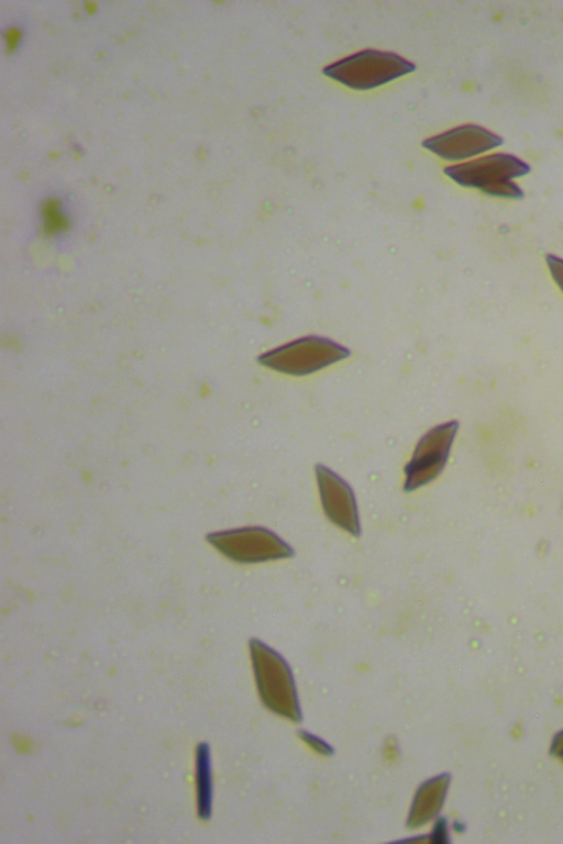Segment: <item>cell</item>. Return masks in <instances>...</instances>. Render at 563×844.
<instances>
[{"mask_svg": "<svg viewBox=\"0 0 563 844\" xmlns=\"http://www.w3.org/2000/svg\"><path fill=\"white\" fill-rule=\"evenodd\" d=\"M415 64L395 53L365 49L325 66L322 73L344 86L367 90L412 73Z\"/></svg>", "mask_w": 563, "mask_h": 844, "instance_id": "6da1fadb", "label": "cell"}, {"mask_svg": "<svg viewBox=\"0 0 563 844\" xmlns=\"http://www.w3.org/2000/svg\"><path fill=\"white\" fill-rule=\"evenodd\" d=\"M207 541L227 558L240 564H257L291 558L294 548L275 532L263 526H245L209 533Z\"/></svg>", "mask_w": 563, "mask_h": 844, "instance_id": "3957f363", "label": "cell"}, {"mask_svg": "<svg viewBox=\"0 0 563 844\" xmlns=\"http://www.w3.org/2000/svg\"><path fill=\"white\" fill-rule=\"evenodd\" d=\"M320 502L327 518L338 528L358 537L362 533L356 498L351 486L324 465L314 467Z\"/></svg>", "mask_w": 563, "mask_h": 844, "instance_id": "52a82bcc", "label": "cell"}, {"mask_svg": "<svg viewBox=\"0 0 563 844\" xmlns=\"http://www.w3.org/2000/svg\"><path fill=\"white\" fill-rule=\"evenodd\" d=\"M457 429V421H449L432 427L419 440L404 468L406 492L430 484L442 473Z\"/></svg>", "mask_w": 563, "mask_h": 844, "instance_id": "277c9868", "label": "cell"}, {"mask_svg": "<svg viewBox=\"0 0 563 844\" xmlns=\"http://www.w3.org/2000/svg\"><path fill=\"white\" fill-rule=\"evenodd\" d=\"M255 679L263 702L275 713L299 719L295 684L285 660L257 640L250 642Z\"/></svg>", "mask_w": 563, "mask_h": 844, "instance_id": "7a4b0ae2", "label": "cell"}, {"mask_svg": "<svg viewBox=\"0 0 563 844\" xmlns=\"http://www.w3.org/2000/svg\"><path fill=\"white\" fill-rule=\"evenodd\" d=\"M562 758H563V756H562Z\"/></svg>", "mask_w": 563, "mask_h": 844, "instance_id": "5bb4252c", "label": "cell"}, {"mask_svg": "<svg viewBox=\"0 0 563 844\" xmlns=\"http://www.w3.org/2000/svg\"><path fill=\"white\" fill-rule=\"evenodd\" d=\"M342 346L321 337H305L264 354L261 363L276 370L306 375L347 356Z\"/></svg>", "mask_w": 563, "mask_h": 844, "instance_id": "5b68a950", "label": "cell"}, {"mask_svg": "<svg viewBox=\"0 0 563 844\" xmlns=\"http://www.w3.org/2000/svg\"><path fill=\"white\" fill-rule=\"evenodd\" d=\"M501 144L500 136L475 124L461 125L422 142L424 148L448 160L470 158Z\"/></svg>", "mask_w": 563, "mask_h": 844, "instance_id": "ba28073f", "label": "cell"}, {"mask_svg": "<svg viewBox=\"0 0 563 844\" xmlns=\"http://www.w3.org/2000/svg\"><path fill=\"white\" fill-rule=\"evenodd\" d=\"M545 260L552 279L563 292V258L548 254Z\"/></svg>", "mask_w": 563, "mask_h": 844, "instance_id": "8fae6325", "label": "cell"}, {"mask_svg": "<svg viewBox=\"0 0 563 844\" xmlns=\"http://www.w3.org/2000/svg\"><path fill=\"white\" fill-rule=\"evenodd\" d=\"M305 740L309 745H311L314 749H317L319 753L325 754L329 753V747L325 745L322 741L311 736V735H303Z\"/></svg>", "mask_w": 563, "mask_h": 844, "instance_id": "7c38bea8", "label": "cell"}, {"mask_svg": "<svg viewBox=\"0 0 563 844\" xmlns=\"http://www.w3.org/2000/svg\"><path fill=\"white\" fill-rule=\"evenodd\" d=\"M444 174L456 184L479 189L509 181L530 171V166L515 155L496 153L444 168Z\"/></svg>", "mask_w": 563, "mask_h": 844, "instance_id": "8992f818", "label": "cell"}, {"mask_svg": "<svg viewBox=\"0 0 563 844\" xmlns=\"http://www.w3.org/2000/svg\"><path fill=\"white\" fill-rule=\"evenodd\" d=\"M449 786L445 775L427 781L417 792L410 813V824L420 825L439 812Z\"/></svg>", "mask_w": 563, "mask_h": 844, "instance_id": "9c48e42d", "label": "cell"}, {"mask_svg": "<svg viewBox=\"0 0 563 844\" xmlns=\"http://www.w3.org/2000/svg\"><path fill=\"white\" fill-rule=\"evenodd\" d=\"M552 753L558 756H563V731L560 732L552 744Z\"/></svg>", "mask_w": 563, "mask_h": 844, "instance_id": "4fadbf2b", "label": "cell"}, {"mask_svg": "<svg viewBox=\"0 0 563 844\" xmlns=\"http://www.w3.org/2000/svg\"><path fill=\"white\" fill-rule=\"evenodd\" d=\"M196 785L198 815L207 820L212 811V775L207 743H200L196 749Z\"/></svg>", "mask_w": 563, "mask_h": 844, "instance_id": "30bf717a", "label": "cell"}]
</instances>
